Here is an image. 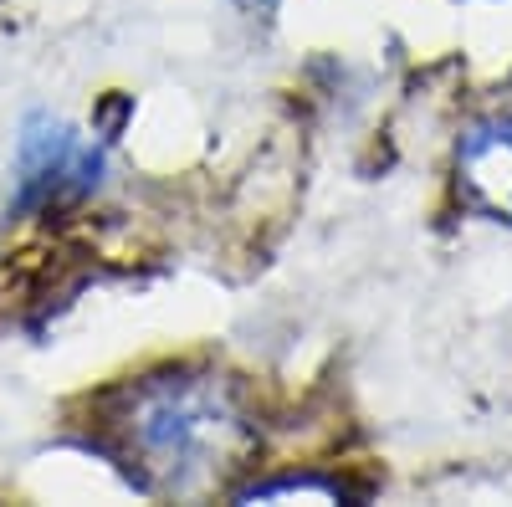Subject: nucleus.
Listing matches in <instances>:
<instances>
[{
	"instance_id": "nucleus-4",
	"label": "nucleus",
	"mask_w": 512,
	"mask_h": 507,
	"mask_svg": "<svg viewBox=\"0 0 512 507\" xmlns=\"http://www.w3.org/2000/svg\"><path fill=\"white\" fill-rule=\"evenodd\" d=\"M241 11H267V6H277V0H236Z\"/></svg>"
},
{
	"instance_id": "nucleus-1",
	"label": "nucleus",
	"mask_w": 512,
	"mask_h": 507,
	"mask_svg": "<svg viewBox=\"0 0 512 507\" xmlns=\"http://www.w3.org/2000/svg\"><path fill=\"white\" fill-rule=\"evenodd\" d=\"M123 451L134 456L149 487L159 492H205L251 451V420L231 379L205 369H175L144 379L123 405Z\"/></svg>"
},
{
	"instance_id": "nucleus-2",
	"label": "nucleus",
	"mask_w": 512,
	"mask_h": 507,
	"mask_svg": "<svg viewBox=\"0 0 512 507\" xmlns=\"http://www.w3.org/2000/svg\"><path fill=\"white\" fill-rule=\"evenodd\" d=\"M103 185V144L82 134L77 123L31 113L16 144V210H57L88 200Z\"/></svg>"
},
{
	"instance_id": "nucleus-3",
	"label": "nucleus",
	"mask_w": 512,
	"mask_h": 507,
	"mask_svg": "<svg viewBox=\"0 0 512 507\" xmlns=\"http://www.w3.org/2000/svg\"><path fill=\"white\" fill-rule=\"evenodd\" d=\"M456 185L482 216L512 226V123H472L456 144Z\"/></svg>"
}]
</instances>
